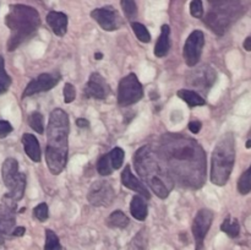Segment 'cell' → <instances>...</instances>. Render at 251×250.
<instances>
[{
  "label": "cell",
  "mask_w": 251,
  "mask_h": 250,
  "mask_svg": "<svg viewBox=\"0 0 251 250\" xmlns=\"http://www.w3.org/2000/svg\"><path fill=\"white\" fill-rule=\"evenodd\" d=\"M157 152L173 180L190 189L205 184L206 154L196 140L181 134H166Z\"/></svg>",
  "instance_id": "6da1fadb"
},
{
  "label": "cell",
  "mask_w": 251,
  "mask_h": 250,
  "mask_svg": "<svg viewBox=\"0 0 251 250\" xmlns=\"http://www.w3.org/2000/svg\"><path fill=\"white\" fill-rule=\"evenodd\" d=\"M134 166L137 174L159 199H167L174 188V180L162 162L158 152L151 146H142L135 153Z\"/></svg>",
  "instance_id": "7a4b0ae2"
},
{
  "label": "cell",
  "mask_w": 251,
  "mask_h": 250,
  "mask_svg": "<svg viewBox=\"0 0 251 250\" xmlns=\"http://www.w3.org/2000/svg\"><path fill=\"white\" fill-rule=\"evenodd\" d=\"M69 129L68 114L60 108L54 109L47 126L48 145L46 147V161L49 171L55 175L64 171L68 161Z\"/></svg>",
  "instance_id": "3957f363"
},
{
  "label": "cell",
  "mask_w": 251,
  "mask_h": 250,
  "mask_svg": "<svg viewBox=\"0 0 251 250\" xmlns=\"http://www.w3.org/2000/svg\"><path fill=\"white\" fill-rule=\"evenodd\" d=\"M5 24L11 31L7 49L12 51L36 33L41 25V19L34 7L17 4L10 6L9 14L5 17Z\"/></svg>",
  "instance_id": "277c9868"
},
{
  "label": "cell",
  "mask_w": 251,
  "mask_h": 250,
  "mask_svg": "<svg viewBox=\"0 0 251 250\" xmlns=\"http://www.w3.org/2000/svg\"><path fill=\"white\" fill-rule=\"evenodd\" d=\"M235 161V140L232 132L223 135L216 145L211 159V181L223 186L229 180Z\"/></svg>",
  "instance_id": "5b68a950"
},
{
  "label": "cell",
  "mask_w": 251,
  "mask_h": 250,
  "mask_svg": "<svg viewBox=\"0 0 251 250\" xmlns=\"http://www.w3.org/2000/svg\"><path fill=\"white\" fill-rule=\"evenodd\" d=\"M243 14L244 6L240 0H211L205 22L216 34L223 36Z\"/></svg>",
  "instance_id": "8992f818"
},
{
  "label": "cell",
  "mask_w": 251,
  "mask_h": 250,
  "mask_svg": "<svg viewBox=\"0 0 251 250\" xmlns=\"http://www.w3.org/2000/svg\"><path fill=\"white\" fill-rule=\"evenodd\" d=\"M1 176L5 186L9 189L7 198L14 201H20L24 198L26 189V175L19 172V163L15 158L5 159L1 167Z\"/></svg>",
  "instance_id": "52a82bcc"
},
{
  "label": "cell",
  "mask_w": 251,
  "mask_h": 250,
  "mask_svg": "<svg viewBox=\"0 0 251 250\" xmlns=\"http://www.w3.org/2000/svg\"><path fill=\"white\" fill-rule=\"evenodd\" d=\"M144 97V88L135 74L123 77L118 87V103L122 107L135 104Z\"/></svg>",
  "instance_id": "ba28073f"
},
{
  "label": "cell",
  "mask_w": 251,
  "mask_h": 250,
  "mask_svg": "<svg viewBox=\"0 0 251 250\" xmlns=\"http://www.w3.org/2000/svg\"><path fill=\"white\" fill-rule=\"evenodd\" d=\"M203 46H205V34L200 29L191 32L185 42V46L183 49V56L186 65L196 66V64L200 61L201 54H202Z\"/></svg>",
  "instance_id": "9c48e42d"
},
{
  "label": "cell",
  "mask_w": 251,
  "mask_h": 250,
  "mask_svg": "<svg viewBox=\"0 0 251 250\" xmlns=\"http://www.w3.org/2000/svg\"><path fill=\"white\" fill-rule=\"evenodd\" d=\"M87 199L91 205L97 206V207L109 206L114 201L115 191L109 181L97 180L91 185Z\"/></svg>",
  "instance_id": "30bf717a"
},
{
  "label": "cell",
  "mask_w": 251,
  "mask_h": 250,
  "mask_svg": "<svg viewBox=\"0 0 251 250\" xmlns=\"http://www.w3.org/2000/svg\"><path fill=\"white\" fill-rule=\"evenodd\" d=\"M213 221V212L207 208H201L196 213L193 222V234L195 238L196 250L203 249V242H205L206 234L210 230L211 225Z\"/></svg>",
  "instance_id": "8fae6325"
},
{
  "label": "cell",
  "mask_w": 251,
  "mask_h": 250,
  "mask_svg": "<svg viewBox=\"0 0 251 250\" xmlns=\"http://www.w3.org/2000/svg\"><path fill=\"white\" fill-rule=\"evenodd\" d=\"M217 80V73L208 65L195 68L188 75V83L194 88L200 91H207Z\"/></svg>",
  "instance_id": "7c38bea8"
},
{
  "label": "cell",
  "mask_w": 251,
  "mask_h": 250,
  "mask_svg": "<svg viewBox=\"0 0 251 250\" xmlns=\"http://www.w3.org/2000/svg\"><path fill=\"white\" fill-rule=\"evenodd\" d=\"M91 17L102 27L104 31H115L123 24L120 15L112 6H104L96 9L91 12Z\"/></svg>",
  "instance_id": "4fadbf2b"
},
{
  "label": "cell",
  "mask_w": 251,
  "mask_h": 250,
  "mask_svg": "<svg viewBox=\"0 0 251 250\" xmlns=\"http://www.w3.org/2000/svg\"><path fill=\"white\" fill-rule=\"evenodd\" d=\"M16 225V201L6 195L0 203V235L11 234Z\"/></svg>",
  "instance_id": "5bb4252c"
},
{
  "label": "cell",
  "mask_w": 251,
  "mask_h": 250,
  "mask_svg": "<svg viewBox=\"0 0 251 250\" xmlns=\"http://www.w3.org/2000/svg\"><path fill=\"white\" fill-rule=\"evenodd\" d=\"M59 81H60V75L58 73L41 74V75L33 78L26 86L24 93H22V98L31 97V96L36 95V93L46 92V91L51 90Z\"/></svg>",
  "instance_id": "9a60e30c"
},
{
  "label": "cell",
  "mask_w": 251,
  "mask_h": 250,
  "mask_svg": "<svg viewBox=\"0 0 251 250\" xmlns=\"http://www.w3.org/2000/svg\"><path fill=\"white\" fill-rule=\"evenodd\" d=\"M110 93V87L105 78L100 74L92 73L85 87L86 97H92L96 100H104Z\"/></svg>",
  "instance_id": "2e32d148"
},
{
  "label": "cell",
  "mask_w": 251,
  "mask_h": 250,
  "mask_svg": "<svg viewBox=\"0 0 251 250\" xmlns=\"http://www.w3.org/2000/svg\"><path fill=\"white\" fill-rule=\"evenodd\" d=\"M122 183L125 188L135 191V193H137L140 196H142L144 199H146V200H149V199L151 198V195H150V191L147 190V188L145 186V184L142 183V180H140L139 178H136V176L132 174L130 166H126L124 168V171H123Z\"/></svg>",
  "instance_id": "e0dca14e"
},
{
  "label": "cell",
  "mask_w": 251,
  "mask_h": 250,
  "mask_svg": "<svg viewBox=\"0 0 251 250\" xmlns=\"http://www.w3.org/2000/svg\"><path fill=\"white\" fill-rule=\"evenodd\" d=\"M46 20L54 34L59 37L65 36L68 31V16L64 12L50 11L47 15Z\"/></svg>",
  "instance_id": "ac0fdd59"
},
{
  "label": "cell",
  "mask_w": 251,
  "mask_h": 250,
  "mask_svg": "<svg viewBox=\"0 0 251 250\" xmlns=\"http://www.w3.org/2000/svg\"><path fill=\"white\" fill-rule=\"evenodd\" d=\"M22 145H24L25 152L27 156L33 162L38 163L41 162V147L37 137L32 134H24L22 136Z\"/></svg>",
  "instance_id": "d6986e66"
},
{
  "label": "cell",
  "mask_w": 251,
  "mask_h": 250,
  "mask_svg": "<svg viewBox=\"0 0 251 250\" xmlns=\"http://www.w3.org/2000/svg\"><path fill=\"white\" fill-rule=\"evenodd\" d=\"M171 28L168 25H163L161 27V34L157 41L156 47H154V55L157 58H163L168 54L169 48H171Z\"/></svg>",
  "instance_id": "ffe728a7"
},
{
  "label": "cell",
  "mask_w": 251,
  "mask_h": 250,
  "mask_svg": "<svg viewBox=\"0 0 251 250\" xmlns=\"http://www.w3.org/2000/svg\"><path fill=\"white\" fill-rule=\"evenodd\" d=\"M130 212L131 216L137 221H145L149 215V208H147V203L145 199L140 195H135L131 199V203H130Z\"/></svg>",
  "instance_id": "44dd1931"
},
{
  "label": "cell",
  "mask_w": 251,
  "mask_h": 250,
  "mask_svg": "<svg viewBox=\"0 0 251 250\" xmlns=\"http://www.w3.org/2000/svg\"><path fill=\"white\" fill-rule=\"evenodd\" d=\"M178 96L180 100H183L189 107H201V105L206 104L205 98L201 97L198 92L191 90H179Z\"/></svg>",
  "instance_id": "7402d4cb"
},
{
  "label": "cell",
  "mask_w": 251,
  "mask_h": 250,
  "mask_svg": "<svg viewBox=\"0 0 251 250\" xmlns=\"http://www.w3.org/2000/svg\"><path fill=\"white\" fill-rule=\"evenodd\" d=\"M130 221L127 218V216L125 215L123 211L117 210L114 212L110 213L109 217L107 218V225L110 228H119V229H124L129 225Z\"/></svg>",
  "instance_id": "603a6c76"
},
{
  "label": "cell",
  "mask_w": 251,
  "mask_h": 250,
  "mask_svg": "<svg viewBox=\"0 0 251 250\" xmlns=\"http://www.w3.org/2000/svg\"><path fill=\"white\" fill-rule=\"evenodd\" d=\"M221 230L225 232L228 237L237 238L240 233V225L237 218L227 217L221 225Z\"/></svg>",
  "instance_id": "cb8c5ba5"
},
{
  "label": "cell",
  "mask_w": 251,
  "mask_h": 250,
  "mask_svg": "<svg viewBox=\"0 0 251 250\" xmlns=\"http://www.w3.org/2000/svg\"><path fill=\"white\" fill-rule=\"evenodd\" d=\"M131 28L140 42H142V43H150L151 42V34H150L149 29L144 25L134 21L131 22Z\"/></svg>",
  "instance_id": "d4e9b609"
},
{
  "label": "cell",
  "mask_w": 251,
  "mask_h": 250,
  "mask_svg": "<svg viewBox=\"0 0 251 250\" xmlns=\"http://www.w3.org/2000/svg\"><path fill=\"white\" fill-rule=\"evenodd\" d=\"M238 191L242 195H248L251 191V166L248 171L242 174V176L238 180Z\"/></svg>",
  "instance_id": "484cf974"
},
{
  "label": "cell",
  "mask_w": 251,
  "mask_h": 250,
  "mask_svg": "<svg viewBox=\"0 0 251 250\" xmlns=\"http://www.w3.org/2000/svg\"><path fill=\"white\" fill-rule=\"evenodd\" d=\"M113 166H112V162H110L109 158V153L107 154H103L97 162V172L103 176H107L110 175L113 173Z\"/></svg>",
  "instance_id": "4316f807"
},
{
  "label": "cell",
  "mask_w": 251,
  "mask_h": 250,
  "mask_svg": "<svg viewBox=\"0 0 251 250\" xmlns=\"http://www.w3.org/2000/svg\"><path fill=\"white\" fill-rule=\"evenodd\" d=\"M28 124L32 129L38 134L44 132V120L43 115L39 112H32L28 117Z\"/></svg>",
  "instance_id": "83f0119b"
},
{
  "label": "cell",
  "mask_w": 251,
  "mask_h": 250,
  "mask_svg": "<svg viewBox=\"0 0 251 250\" xmlns=\"http://www.w3.org/2000/svg\"><path fill=\"white\" fill-rule=\"evenodd\" d=\"M10 86H11V77L5 71L4 58L0 55V95L6 92L10 88Z\"/></svg>",
  "instance_id": "f1b7e54d"
},
{
  "label": "cell",
  "mask_w": 251,
  "mask_h": 250,
  "mask_svg": "<svg viewBox=\"0 0 251 250\" xmlns=\"http://www.w3.org/2000/svg\"><path fill=\"white\" fill-rule=\"evenodd\" d=\"M44 250H61L59 238L51 229H46V244Z\"/></svg>",
  "instance_id": "f546056e"
},
{
  "label": "cell",
  "mask_w": 251,
  "mask_h": 250,
  "mask_svg": "<svg viewBox=\"0 0 251 250\" xmlns=\"http://www.w3.org/2000/svg\"><path fill=\"white\" fill-rule=\"evenodd\" d=\"M124 150L120 149V147H115L112 151L109 152V158L112 162L113 169H119L122 168L123 163H124Z\"/></svg>",
  "instance_id": "4dcf8cb0"
},
{
  "label": "cell",
  "mask_w": 251,
  "mask_h": 250,
  "mask_svg": "<svg viewBox=\"0 0 251 250\" xmlns=\"http://www.w3.org/2000/svg\"><path fill=\"white\" fill-rule=\"evenodd\" d=\"M120 4L127 20H134L137 16V6L135 0H120Z\"/></svg>",
  "instance_id": "1f68e13d"
},
{
  "label": "cell",
  "mask_w": 251,
  "mask_h": 250,
  "mask_svg": "<svg viewBox=\"0 0 251 250\" xmlns=\"http://www.w3.org/2000/svg\"><path fill=\"white\" fill-rule=\"evenodd\" d=\"M33 216L34 218H37L41 222H44V221L48 220L49 216V210H48V205L46 202H41L38 206L33 208Z\"/></svg>",
  "instance_id": "d6a6232c"
},
{
  "label": "cell",
  "mask_w": 251,
  "mask_h": 250,
  "mask_svg": "<svg viewBox=\"0 0 251 250\" xmlns=\"http://www.w3.org/2000/svg\"><path fill=\"white\" fill-rule=\"evenodd\" d=\"M190 14L195 19H201L203 16V4L202 0H191Z\"/></svg>",
  "instance_id": "836d02e7"
},
{
  "label": "cell",
  "mask_w": 251,
  "mask_h": 250,
  "mask_svg": "<svg viewBox=\"0 0 251 250\" xmlns=\"http://www.w3.org/2000/svg\"><path fill=\"white\" fill-rule=\"evenodd\" d=\"M63 93H64V102L65 103L74 102V100H75L76 97V91L73 83H65Z\"/></svg>",
  "instance_id": "e575fe53"
},
{
  "label": "cell",
  "mask_w": 251,
  "mask_h": 250,
  "mask_svg": "<svg viewBox=\"0 0 251 250\" xmlns=\"http://www.w3.org/2000/svg\"><path fill=\"white\" fill-rule=\"evenodd\" d=\"M12 131V126L6 120H0V139L6 137Z\"/></svg>",
  "instance_id": "d590c367"
},
{
  "label": "cell",
  "mask_w": 251,
  "mask_h": 250,
  "mask_svg": "<svg viewBox=\"0 0 251 250\" xmlns=\"http://www.w3.org/2000/svg\"><path fill=\"white\" fill-rule=\"evenodd\" d=\"M201 123L198 122V120H194V122H190L189 123V130H190L193 134H199L201 130Z\"/></svg>",
  "instance_id": "8d00e7d4"
},
{
  "label": "cell",
  "mask_w": 251,
  "mask_h": 250,
  "mask_svg": "<svg viewBox=\"0 0 251 250\" xmlns=\"http://www.w3.org/2000/svg\"><path fill=\"white\" fill-rule=\"evenodd\" d=\"M25 232H26L25 227H15L11 234L14 235V237H22V235L25 234Z\"/></svg>",
  "instance_id": "74e56055"
},
{
  "label": "cell",
  "mask_w": 251,
  "mask_h": 250,
  "mask_svg": "<svg viewBox=\"0 0 251 250\" xmlns=\"http://www.w3.org/2000/svg\"><path fill=\"white\" fill-rule=\"evenodd\" d=\"M76 125H77L78 127H88L90 126V122H88L87 119H85V118H78V119L76 120Z\"/></svg>",
  "instance_id": "f35d334b"
},
{
  "label": "cell",
  "mask_w": 251,
  "mask_h": 250,
  "mask_svg": "<svg viewBox=\"0 0 251 250\" xmlns=\"http://www.w3.org/2000/svg\"><path fill=\"white\" fill-rule=\"evenodd\" d=\"M243 46H244V49H245V50L251 51V36L247 37V38H245L244 44H243Z\"/></svg>",
  "instance_id": "ab89813d"
},
{
  "label": "cell",
  "mask_w": 251,
  "mask_h": 250,
  "mask_svg": "<svg viewBox=\"0 0 251 250\" xmlns=\"http://www.w3.org/2000/svg\"><path fill=\"white\" fill-rule=\"evenodd\" d=\"M102 56H103L102 53H96L95 54V59H97V60H100V59H102Z\"/></svg>",
  "instance_id": "60d3db41"
},
{
  "label": "cell",
  "mask_w": 251,
  "mask_h": 250,
  "mask_svg": "<svg viewBox=\"0 0 251 250\" xmlns=\"http://www.w3.org/2000/svg\"><path fill=\"white\" fill-rule=\"evenodd\" d=\"M245 147H247V149H251V139L248 140L247 144H245Z\"/></svg>",
  "instance_id": "b9f144b4"
}]
</instances>
